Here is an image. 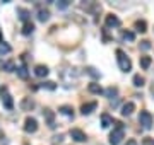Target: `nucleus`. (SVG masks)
I'll use <instances>...</instances> for the list:
<instances>
[{
    "instance_id": "f257e3e1",
    "label": "nucleus",
    "mask_w": 154,
    "mask_h": 145,
    "mask_svg": "<svg viewBox=\"0 0 154 145\" xmlns=\"http://www.w3.org/2000/svg\"><path fill=\"white\" fill-rule=\"evenodd\" d=\"M116 61H118V67H120L122 72H130L132 70V61L125 55V51L116 50Z\"/></svg>"
},
{
    "instance_id": "f03ea898",
    "label": "nucleus",
    "mask_w": 154,
    "mask_h": 145,
    "mask_svg": "<svg viewBox=\"0 0 154 145\" xmlns=\"http://www.w3.org/2000/svg\"><path fill=\"white\" fill-rule=\"evenodd\" d=\"M123 135H125V130H123V125L122 123H115V128L111 132L110 135V144L111 145H118L123 138Z\"/></svg>"
},
{
    "instance_id": "7ed1b4c3",
    "label": "nucleus",
    "mask_w": 154,
    "mask_h": 145,
    "mask_svg": "<svg viewBox=\"0 0 154 145\" xmlns=\"http://www.w3.org/2000/svg\"><path fill=\"white\" fill-rule=\"evenodd\" d=\"M139 123L142 125V128L151 130L152 128V114L149 111H140V114H139Z\"/></svg>"
},
{
    "instance_id": "20e7f679",
    "label": "nucleus",
    "mask_w": 154,
    "mask_h": 145,
    "mask_svg": "<svg viewBox=\"0 0 154 145\" xmlns=\"http://www.w3.org/2000/svg\"><path fill=\"white\" fill-rule=\"evenodd\" d=\"M36 130H38V121H36L34 118L28 116L26 121H24V132H26V133H34Z\"/></svg>"
},
{
    "instance_id": "39448f33",
    "label": "nucleus",
    "mask_w": 154,
    "mask_h": 145,
    "mask_svg": "<svg viewBox=\"0 0 154 145\" xmlns=\"http://www.w3.org/2000/svg\"><path fill=\"white\" fill-rule=\"evenodd\" d=\"M2 102H4V108H5V109H12V108H14L12 96L7 92V89H2Z\"/></svg>"
},
{
    "instance_id": "423d86ee",
    "label": "nucleus",
    "mask_w": 154,
    "mask_h": 145,
    "mask_svg": "<svg viewBox=\"0 0 154 145\" xmlns=\"http://www.w3.org/2000/svg\"><path fill=\"white\" fill-rule=\"evenodd\" d=\"M70 137L75 140V142H79V144H81V142H86V133H84L82 130H79V128H72L70 130Z\"/></svg>"
},
{
    "instance_id": "0eeeda50",
    "label": "nucleus",
    "mask_w": 154,
    "mask_h": 145,
    "mask_svg": "<svg viewBox=\"0 0 154 145\" xmlns=\"http://www.w3.org/2000/svg\"><path fill=\"white\" fill-rule=\"evenodd\" d=\"M96 108H98V102H96V101H93V102H86V104L81 106V113L86 116V114H91Z\"/></svg>"
},
{
    "instance_id": "6e6552de",
    "label": "nucleus",
    "mask_w": 154,
    "mask_h": 145,
    "mask_svg": "<svg viewBox=\"0 0 154 145\" xmlns=\"http://www.w3.org/2000/svg\"><path fill=\"white\" fill-rule=\"evenodd\" d=\"M134 111H135V104H134V102H130V101H128V102H125V104L122 106V114H123V116H130Z\"/></svg>"
},
{
    "instance_id": "1a4fd4ad",
    "label": "nucleus",
    "mask_w": 154,
    "mask_h": 145,
    "mask_svg": "<svg viewBox=\"0 0 154 145\" xmlns=\"http://www.w3.org/2000/svg\"><path fill=\"white\" fill-rule=\"evenodd\" d=\"M105 22H106L108 28H118V26H120V19H118L116 16H113V14H110V16H106Z\"/></svg>"
},
{
    "instance_id": "9d476101",
    "label": "nucleus",
    "mask_w": 154,
    "mask_h": 145,
    "mask_svg": "<svg viewBox=\"0 0 154 145\" xmlns=\"http://www.w3.org/2000/svg\"><path fill=\"white\" fill-rule=\"evenodd\" d=\"M34 108V101L31 99V97H24V99L21 101V109L22 111H31Z\"/></svg>"
},
{
    "instance_id": "9b49d317",
    "label": "nucleus",
    "mask_w": 154,
    "mask_h": 145,
    "mask_svg": "<svg viewBox=\"0 0 154 145\" xmlns=\"http://www.w3.org/2000/svg\"><path fill=\"white\" fill-rule=\"evenodd\" d=\"M48 67H45V65H36L34 67V75L36 77H46L48 75Z\"/></svg>"
},
{
    "instance_id": "f8f14e48",
    "label": "nucleus",
    "mask_w": 154,
    "mask_h": 145,
    "mask_svg": "<svg viewBox=\"0 0 154 145\" xmlns=\"http://www.w3.org/2000/svg\"><path fill=\"white\" fill-rule=\"evenodd\" d=\"M111 125H113V118L110 116V114H101V126L103 128H110Z\"/></svg>"
},
{
    "instance_id": "ddd939ff",
    "label": "nucleus",
    "mask_w": 154,
    "mask_h": 145,
    "mask_svg": "<svg viewBox=\"0 0 154 145\" xmlns=\"http://www.w3.org/2000/svg\"><path fill=\"white\" fill-rule=\"evenodd\" d=\"M88 89H89V92H93V94H103V92H105L103 87H101L99 84H96V82H91Z\"/></svg>"
},
{
    "instance_id": "4468645a",
    "label": "nucleus",
    "mask_w": 154,
    "mask_h": 145,
    "mask_svg": "<svg viewBox=\"0 0 154 145\" xmlns=\"http://www.w3.org/2000/svg\"><path fill=\"white\" fill-rule=\"evenodd\" d=\"M50 19V12L46 10V9H39L38 10V21L39 22H46Z\"/></svg>"
},
{
    "instance_id": "2eb2a0df",
    "label": "nucleus",
    "mask_w": 154,
    "mask_h": 145,
    "mask_svg": "<svg viewBox=\"0 0 154 145\" xmlns=\"http://www.w3.org/2000/svg\"><path fill=\"white\" fill-rule=\"evenodd\" d=\"M43 114H45V118H46V121H48L50 128H55V121H53V118H55V116H53V113L50 111V109H45Z\"/></svg>"
},
{
    "instance_id": "dca6fc26",
    "label": "nucleus",
    "mask_w": 154,
    "mask_h": 145,
    "mask_svg": "<svg viewBox=\"0 0 154 145\" xmlns=\"http://www.w3.org/2000/svg\"><path fill=\"white\" fill-rule=\"evenodd\" d=\"M34 31V24L29 21V22H24V26H22V34L24 36H29V34Z\"/></svg>"
},
{
    "instance_id": "f3484780",
    "label": "nucleus",
    "mask_w": 154,
    "mask_h": 145,
    "mask_svg": "<svg viewBox=\"0 0 154 145\" xmlns=\"http://www.w3.org/2000/svg\"><path fill=\"white\" fill-rule=\"evenodd\" d=\"M58 111H60L62 114L69 116V118H74V109H72V106H60V109H58Z\"/></svg>"
},
{
    "instance_id": "a211bd4d",
    "label": "nucleus",
    "mask_w": 154,
    "mask_h": 145,
    "mask_svg": "<svg viewBox=\"0 0 154 145\" xmlns=\"http://www.w3.org/2000/svg\"><path fill=\"white\" fill-rule=\"evenodd\" d=\"M17 14H19V17H21V21L29 22V12L26 10V9H17Z\"/></svg>"
},
{
    "instance_id": "6ab92c4d",
    "label": "nucleus",
    "mask_w": 154,
    "mask_h": 145,
    "mask_svg": "<svg viewBox=\"0 0 154 145\" xmlns=\"http://www.w3.org/2000/svg\"><path fill=\"white\" fill-rule=\"evenodd\" d=\"M2 68H4L5 72H14V70H16V65H14L12 60H9V61H5V63H2Z\"/></svg>"
},
{
    "instance_id": "aec40b11",
    "label": "nucleus",
    "mask_w": 154,
    "mask_h": 145,
    "mask_svg": "<svg viewBox=\"0 0 154 145\" xmlns=\"http://www.w3.org/2000/svg\"><path fill=\"white\" fill-rule=\"evenodd\" d=\"M122 39H123V41H134V39H135V34H134L132 31H123V33H122Z\"/></svg>"
},
{
    "instance_id": "412c9836",
    "label": "nucleus",
    "mask_w": 154,
    "mask_h": 145,
    "mask_svg": "<svg viewBox=\"0 0 154 145\" xmlns=\"http://www.w3.org/2000/svg\"><path fill=\"white\" fill-rule=\"evenodd\" d=\"M134 85H135V87H142L144 85V77L142 75H134Z\"/></svg>"
},
{
    "instance_id": "4be33fe9",
    "label": "nucleus",
    "mask_w": 154,
    "mask_h": 145,
    "mask_svg": "<svg viewBox=\"0 0 154 145\" xmlns=\"http://www.w3.org/2000/svg\"><path fill=\"white\" fill-rule=\"evenodd\" d=\"M116 94H118V89H116V87H108V89L105 90L106 97H115Z\"/></svg>"
},
{
    "instance_id": "5701e85b",
    "label": "nucleus",
    "mask_w": 154,
    "mask_h": 145,
    "mask_svg": "<svg viewBox=\"0 0 154 145\" xmlns=\"http://www.w3.org/2000/svg\"><path fill=\"white\" fill-rule=\"evenodd\" d=\"M17 73H19L21 78H28V68H26V65H21V67L17 68Z\"/></svg>"
},
{
    "instance_id": "b1692460",
    "label": "nucleus",
    "mask_w": 154,
    "mask_h": 145,
    "mask_svg": "<svg viewBox=\"0 0 154 145\" xmlns=\"http://www.w3.org/2000/svg\"><path fill=\"white\" fill-rule=\"evenodd\" d=\"M11 46L9 45H5L4 41H0V55H5V53H11Z\"/></svg>"
},
{
    "instance_id": "393cba45",
    "label": "nucleus",
    "mask_w": 154,
    "mask_h": 145,
    "mask_svg": "<svg viewBox=\"0 0 154 145\" xmlns=\"http://www.w3.org/2000/svg\"><path fill=\"white\" fill-rule=\"evenodd\" d=\"M140 67L142 68L151 67V58H149V56H140Z\"/></svg>"
},
{
    "instance_id": "a878e982",
    "label": "nucleus",
    "mask_w": 154,
    "mask_h": 145,
    "mask_svg": "<svg viewBox=\"0 0 154 145\" xmlns=\"http://www.w3.org/2000/svg\"><path fill=\"white\" fill-rule=\"evenodd\" d=\"M135 29H137L139 33H146L147 29H146V21H137L135 22Z\"/></svg>"
},
{
    "instance_id": "bb28decb",
    "label": "nucleus",
    "mask_w": 154,
    "mask_h": 145,
    "mask_svg": "<svg viewBox=\"0 0 154 145\" xmlns=\"http://www.w3.org/2000/svg\"><path fill=\"white\" fill-rule=\"evenodd\" d=\"M86 72H88L89 75H93L94 78H99V73H98V72H94V68H93V67H88V68H86Z\"/></svg>"
},
{
    "instance_id": "cd10ccee",
    "label": "nucleus",
    "mask_w": 154,
    "mask_h": 145,
    "mask_svg": "<svg viewBox=\"0 0 154 145\" xmlns=\"http://www.w3.org/2000/svg\"><path fill=\"white\" fill-rule=\"evenodd\" d=\"M43 87H46V89H50V90H55V89H57L55 82H50V80H48V82H45Z\"/></svg>"
},
{
    "instance_id": "c85d7f7f",
    "label": "nucleus",
    "mask_w": 154,
    "mask_h": 145,
    "mask_svg": "<svg viewBox=\"0 0 154 145\" xmlns=\"http://www.w3.org/2000/svg\"><path fill=\"white\" fill-rule=\"evenodd\" d=\"M57 7H58V9H65V7H69V2H67V0H62V2L57 4Z\"/></svg>"
},
{
    "instance_id": "c756f323",
    "label": "nucleus",
    "mask_w": 154,
    "mask_h": 145,
    "mask_svg": "<svg viewBox=\"0 0 154 145\" xmlns=\"http://www.w3.org/2000/svg\"><path fill=\"white\" fill-rule=\"evenodd\" d=\"M140 48H142V50H149V48H151V43H149V41H142V43H140Z\"/></svg>"
},
{
    "instance_id": "7c9ffc66",
    "label": "nucleus",
    "mask_w": 154,
    "mask_h": 145,
    "mask_svg": "<svg viewBox=\"0 0 154 145\" xmlns=\"http://www.w3.org/2000/svg\"><path fill=\"white\" fill-rule=\"evenodd\" d=\"M142 145H154V140L152 138H144L142 140Z\"/></svg>"
},
{
    "instance_id": "2f4dec72",
    "label": "nucleus",
    "mask_w": 154,
    "mask_h": 145,
    "mask_svg": "<svg viewBox=\"0 0 154 145\" xmlns=\"http://www.w3.org/2000/svg\"><path fill=\"white\" fill-rule=\"evenodd\" d=\"M63 140V135H57V137H53V144H57V142H62Z\"/></svg>"
},
{
    "instance_id": "473e14b6",
    "label": "nucleus",
    "mask_w": 154,
    "mask_h": 145,
    "mask_svg": "<svg viewBox=\"0 0 154 145\" xmlns=\"http://www.w3.org/2000/svg\"><path fill=\"white\" fill-rule=\"evenodd\" d=\"M125 145H139V144H137V142H135L134 138H130V140H127V144H125Z\"/></svg>"
}]
</instances>
